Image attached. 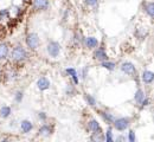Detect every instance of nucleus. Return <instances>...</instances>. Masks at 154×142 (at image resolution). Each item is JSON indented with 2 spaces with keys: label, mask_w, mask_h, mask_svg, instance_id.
<instances>
[{
  "label": "nucleus",
  "mask_w": 154,
  "mask_h": 142,
  "mask_svg": "<svg viewBox=\"0 0 154 142\" xmlns=\"http://www.w3.org/2000/svg\"><path fill=\"white\" fill-rule=\"evenodd\" d=\"M20 129H22V132H23V133L27 134V133H30V132L33 129V124H32L30 121L24 120V121H22V122H20Z\"/></svg>",
  "instance_id": "0eeeda50"
},
{
  "label": "nucleus",
  "mask_w": 154,
  "mask_h": 142,
  "mask_svg": "<svg viewBox=\"0 0 154 142\" xmlns=\"http://www.w3.org/2000/svg\"><path fill=\"white\" fill-rule=\"evenodd\" d=\"M128 140H129L130 142H135V134H134V132H133V130H130V132H129Z\"/></svg>",
  "instance_id": "393cba45"
},
{
  "label": "nucleus",
  "mask_w": 154,
  "mask_h": 142,
  "mask_svg": "<svg viewBox=\"0 0 154 142\" xmlns=\"http://www.w3.org/2000/svg\"><path fill=\"white\" fill-rule=\"evenodd\" d=\"M102 66H103L105 69H107V70H114V68H115V64H114L113 62L103 61V62H102Z\"/></svg>",
  "instance_id": "a211bd4d"
},
{
  "label": "nucleus",
  "mask_w": 154,
  "mask_h": 142,
  "mask_svg": "<svg viewBox=\"0 0 154 142\" xmlns=\"http://www.w3.org/2000/svg\"><path fill=\"white\" fill-rule=\"evenodd\" d=\"M33 6L37 10H46L49 6V0H33Z\"/></svg>",
  "instance_id": "1a4fd4ad"
},
{
  "label": "nucleus",
  "mask_w": 154,
  "mask_h": 142,
  "mask_svg": "<svg viewBox=\"0 0 154 142\" xmlns=\"http://www.w3.org/2000/svg\"><path fill=\"white\" fill-rule=\"evenodd\" d=\"M23 93L22 91H18L15 94V96H14V100H15V102H22V100H23Z\"/></svg>",
  "instance_id": "4be33fe9"
},
{
  "label": "nucleus",
  "mask_w": 154,
  "mask_h": 142,
  "mask_svg": "<svg viewBox=\"0 0 154 142\" xmlns=\"http://www.w3.org/2000/svg\"><path fill=\"white\" fill-rule=\"evenodd\" d=\"M95 58L96 59H98V61H107L108 59V57H107V55H106V52H105V50L103 49H97L96 51H95Z\"/></svg>",
  "instance_id": "f8f14e48"
},
{
  "label": "nucleus",
  "mask_w": 154,
  "mask_h": 142,
  "mask_svg": "<svg viewBox=\"0 0 154 142\" xmlns=\"http://www.w3.org/2000/svg\"><path fill=\"white\" fill-rule=\"evenodd\" d=\"M8 56V46L6 43H0V61L5 59Z\"/></svg>",
  "instance_id": "9d476101"
},
{
  "label": "nucleus",
  "mask_w": 154,
  "mask_h": 142,
  "mask_svg": "<svg viewBox=\"0 0 154 142\" xmlns=\"http://www.w3.org/2000/svg\"><path fill=\"white\" fill-rule=\"evenodd\" d=\"M0 20H1V18H0Z\"/></svg>",
  "instance_id": "c756f323"
},
{
  "label": "nucleus",
  "mask_w": 154,
  "mask_h": 142,
  "mask_svg": "<svg viewBox=\"0 0 154 142\" xmlns=\"http://www.w3.org/2000/svg\"><path fill=\"white\" fill-rule=\"evenodd\" d=\"M37 86H38L39 90H46V89L50 88V81H49L46 77H42V78L38 79Z\"/></svg>",
  "instance_id": "6e6552de"
},
{
  "label": "nucleus",
  "mask_w": 154,
  "mask_h": 142,
  "mask_svg": "<svg viewBox=\"0 0 154 142\" xmlns=\"http://www.w3.org/2000/svg\"><path fill=\"white\" fill-rule=\"evenodd\" d=\"M121 71H122L123 74L129 75V76H133V75L136 74V69H135L134 64L130 63V62H125V63H122V64H121Z\"/></svg>",
  "instance_id": "39448f33"
},
{
  "label": "nucleus",
  "mask_w": 154,
  "mask_h": 142,
  "mask_svg": "<svg viewBox=\"0 0 154 142\" xmlns=\"http://www.w3.org/2000/svg\"><path fill=\"white\" fill-rule=\"evenodd\" d=\"M106 140L107 142H113L114 141V137H113V133L110 129H108V132L106 133Z\"/></svg>",
  "instance_id": "412c9836"
},
{
  "label": "nucleus",
  "mask_w": 154,
  "mask_h": 142,
  "mask_svg": "<svg viewBox=\"0 0 154 142\" xmlns=\"http://www.w3.org/2000/svg\"><path fill=\"white\" fill-rule=\"evenodd\" d=\"M8 15V11L7 10H3V11H0V18H3V17H7Z\"/></svg>",
  "instance_id": "a878e982"
},
{
  "label": "nucleus",
  "mask_w": 154,
  "mask_h": 142,
  "mask_svg": "<svg viewBox=\"0 0 154 142\" xmlns=\"http://www.w3.org/2000/svg\"><path fill=\"white\" fill-rule=\"evenodd\" d=\"M98 3V0H85V4L88 6H96Z\"/></svg>",
  "instance_id": "5701e85b"
},
{
  "label": "nucleus",
  "mask_w": 154,
  "mask_h": 142,
  "mask_svg": "<svg viewBox=\"0 0 154 142\" xmlns=\"http://www.w3.org/2000/svg\"><path fill=\"white\" fill-rule=\"evenodd\" d=\"M27 57V52L26 50L20 46V45H17L15 47H13L12 52H11V58L12 61L17 62V63H19V62H24Z\"/></svg>",
  "instance_id": "f257e3e1"
},
{
  "label": "nucleus",
  "mask_w": 154,
  "mask_h": 142,
  "mask_svg": "<svg viewBox=\"0 0 154 142\" xmlns=\"http://www.w3.org/2000/svg\"><path fill=\"white\" fill-rule=\"evenodd\" d=\"M85 101H87L88 104H90V105H95L96 104V101H95V98L91 95H85Z\"/></svg>",
  "instance_id": "aec40b11"
},
{
  "label": "nucleus",
  "mask_w": 154,
  "mask_h": 142,
  "mask_svg": "<svg viewBox=\"0 0 154 142\" xmlns=\"http://www.w3.org/2000/svg\"><path fill=\"white\" fill-rule=\"evenodd\" d=\"M46 51H47L50 57H52V58L58 57V55L61 53V45H59V43H57V42H50L47 44V46H46Z\"/></svg>",
  "instance_id": "f03ea898"
},
{
  "label": "nucleus",
  "mask_w": 154,
  "mask_h": 142,
  "mask_svg": "<svg viewBox=\"0 0 154 142\" xmlns=\"http://www.w3.org/2000/svg\"><path fill=\"white\" fill-rule=\"evenodd\" d=\"M148 102H149V101H148V100H147V98H146V100H145V98H144V100H142V101H141V102H140V103H141V104H142V108H144V106H146V105H148Z\"/></svg>",
  "instance_id": "bb28decb"
},
{
  "label": "nucleus",
  "mask_w": 154,
  "mask_h": 142,
  "mask_svg": "<svg viewBox=\"0 0 154 142\" xmlns=\"http://www.w3.org/2000/svg\"><path fill=\"white\" fill-rule=\"evenodd\" d=\"M10 115H11V108L7 105H4L3 108L0 109V116H1L3 118H7Z\"/></svg>",
  "instance_id": "2eb2a0df"
},
{
  "label": "nucleus",
  "mask_w": 154,
  "mask_h": 142,
  "mask_svg": "<svg viewBox=\"0 0 154 142\" xmlns=\"http://www.w3.org/2000/svg\"><path fill=\"white\" fill-rule=\"evenodd\" d=\"M66 74L69 75V76H75V75H77V72H76V70L75 69H72V68H70V69H66Z\"/></svg>",
  "instance_id": "b1692460"
},
{
  "label": "nucleus",
  "mask_w": 154,
  "mask_h": 142,
  "mask_svg": "<svg viewBox=\"0 0 154 142\" xmlns=\"http://www.w3.org/2000/svg\"><path fill=\"white\" fill-rule=\"evenodd\" d=\"M85 45L90 49H94L98 45V40L94 37H88V38H85Z\"/></svg>",
  "instance_id": "ddd939ff"
},
{
  "label": "nucleus",
  "mask_w": 154,
  "mask_h": 142,
  "mask_svg": "<svg viewBox=\"0 0 154 142\" xmlns=\"http://www.w3.org/2000/svg\"><path fill=\"white\" fill-rule=\"evenodd\" d=\"M88 127L89 129L94 133V134H101L102 133V129H101V126H100V123L96 121V120H90L89 123H88Z\"/></svg>",
  "instance_id": "423d86ee"
},
{
  "label": "nucleus",
  "mask_w": 154,
  "mask_h": 142,
  "mask_svg": "<svg viewBox=\"0 0 154 142\" xmlns=\"http://www.w3.org/2000/svg\"><path fill=\"white\" fill-rule=\"evenodd\" d=\"M154 79V74L152 71H144L142 74V81L146 83V84H151Z\"/></svg>",
  "instance_id": "9b49d317"
},
{
  "label": "nucleus",
  "mask_w": 154,
  "mask_h": 142,
  "mask_svg": "<svg viewBox=\"0 0 154 142\" xmlns=\"http://www.w3.org/2000/svg\"><path fill=\"white\" fill-rule=\"evenodd\" d=\"M26 45L30 49H32V50L37 49L38 45H39V37H38V34L35 33V32L29 33L27 34V38H26Z\"/></svg>",
  "instance_id": "7ed1b4c3"
},
{
  "label": "nucleus",
  "mask_w": 154,
  "mask_h": 142,
  "mask_svg": "<svg viewBox=\"0 0 154 142\" xmlns=\"http://www.w3.org/2000/svg\"><path fill=\"white\" fill-rule=\"evenodd\" d=\"M51 133H52V128L50 126H46V124H44V126L39 128V135L42 136H49Z\"/></svg>",
  "instance_id": "4468645a"
},
{
  "label": "nucleus",
  "mask_w": 154,
  "mask_h": 142,
  "mask_svg": "<svg viewBox=\"0 0 154 142\" xmlns=\"http://www.w3.org/2000/svg\"><path fill=\"white\" fill-rule=\"evenodd\" d=\"M72 79H74V83H75V84H77V83H78V78H77V75L72 76Z\"/></svg>",
  "instance_id": "c85d7f7f"
},
{
  "label": "nucleus",
  "mask_w": 154,
  "mask_h": 142,
  "mask_svg": "<svg viewBox=\"0 0 154 142\" xmlns=\"http://www.w3.org/2000/svg\"><path fill=\"white\" fill-rule=\"evenodd\" d=\"M38 116H39V118H40V120H43V121H44V120H46V115H45V113H39V115H38Z\"/></svg>",
  "instance_id": "cd10ccee"
},
{
  "label": "nucleus",
  "mask_w": 154,
  "mask_h": 142,
  "mask_svg": "<svg viewBox=\"0 0 154 142\" xmlns=\"http://www.w3.org/2000/svg\"><path fill=\"white\" fill-rule=\"evenodd\" d=\"M114 123V127L120 130V132H122V130H126L128 127H129V120L126 118V117H120V118H116L113 121Z\"/></svg>",
  "instance_id": "20e7f679"
},
{
  "label": "nucleus",
  "mask_w": 154,
  "mask_h": 142,
  "mask_svg": "<svg viewBox=\"0 0 154 142\" xmlns=\"http://www.w3.org/2000/svg\"><path fill=\"white\" fill-rule=\"evenodd\" d=\"M144 98H145V95H144V91L141 90V89H139V90H138V91H136V93H135V96H134V100H135L136 102H139V103H140V102H141V101H142Z\"/></svg>",
  "instance_id": "f3484780"
},
{
  "label": "nucleus",
  "mask_w": 154,
  "mask_h": 142,
  "mask_svg": "<svg viewBox=\"0 0 154 142\" xmlns=\"http://www.w3.org/2000/svg\"><path fill=\"white\" fill-rule=\"evenodd\" d=\"M145 11L151 18H153L154 17V4L153 3H147L146 6H145Z\"/></svg>",
  "instance_id": "dca6fc26"
},
{
  "label": "nucleus",
  "mask_w": 154,
  "mask_h": 142,
  "mask_svg": "<svg viewBox=\"0 0 154 142\" xmlns=\"http://www.w3.org/2000/svg\"><path fill=\"white\" fill-rule=\"evenodd\" d=\"M102 116H103V118L107 121V123H113V121L115 120L114 116L109 113H102Z\"/></svg>",
  "instance_id": "6ab92c4d"
}]
</instances>
